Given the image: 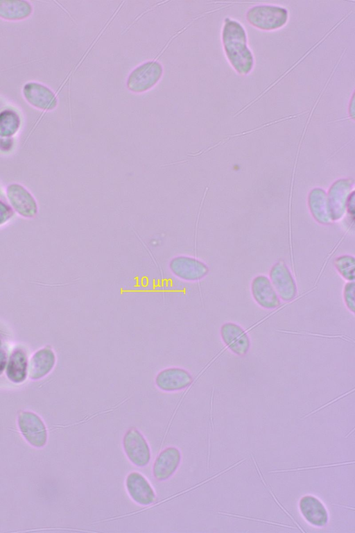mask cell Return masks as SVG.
<instances>
[{
	"mask_svg": "<svg viewBox=\"0 0 355 533\" xmlns=\"http://www.w3.org/2000/svg\"><path fill=\"white\" fill-rule=\"evenodd\" d=\"M223 39L226 54L234 67L241 74L250 71L253 60L246 45L245 31L236 22L225 23Z\"/></svg>",
	"mask_w": 355,
	"mask_h": 533,
	"instance_id": "cell-1",
	"label": "cell"
},
{
	"mask_svg": "<svg viewBox=\"0 0 355 533\" xmlns=\"http://www.w3.org/2000/svg\"><path fill=\"white\" fill-rule=\"evenodd\" d=\"M5 196L15 214L24 219H33L37 215V201L31 191L22 184H8L5 189Z\"/></svg>",
	"mask_w": 355,
	"mask_h": 533,
	"instance_id": "cell-2",
	"label": "cell"
},
{
	"mask_svg": "<svg viewBox=\"0 0 355 533\" xmlns=\"http://www.w3.org/2000/svg\"><path fill=\"white\" fill-rule=\"evenodd\" d=\"M247 19L250 24L259 28L275 29L286 23L287 11L274 6H257L248 12Z\"/></svg>",
	"mask_w": 355,
	"mask_h": 533,
	"instance_id": "cell-3",
	"label": "cell"
},
{
	"mask_svg": "<svg viewBox=\"0 0 355 533\" xmlns=\"http://www.w3.org/2000/svg\"><path fill=\"white\" fill-rule=\"evenodd\" d=\"M17 424L24 439L33 446L43 447L47 441V431L44 423L36 414L25 411L18 415Z\"/></svg>",
	"mask_w": 355,
	"mask_h": 533,
	"instance_id": "cell-4",
	"label": "cell"
},
{
	"mask_svg": "<svg viewBox=\"0 0 355 533\" xmlns=\"http://www.w3.org/2000/svg\"><path fill=\"white\" fill-rule=\"evenodd\" d=\"M22 95L31 106L42 111L53 110L58 104L54 92L39 82L30 81L25 83L22 87Z\"/></svg>",
	"mask_w": 355,
	"mask_h": 533,
	"instance_id": "cell-5",
	"label": "cell"
},
{
	"mask_svg": "<svg viewBox=\"0 0 355 533\" xmlns=\"http://www.w3.org/2000/svg\"><path fill=\"white\" fill-rule=\"evenodd\" d=\"M123 448L127 457L135 465L144 467L150 462L148 445L137 430L131 428L126 432L123 437Z\"/></svg>",
	"mask_w": 355,
	"mask_h": 533,
	"instance_id": "cell-6",
	"label": "cell"
},
{
	"mask_svg": "<svg viewBox=\"0 0 355 533\" xmlns=\"http://www.w3.org/2000/svg\"><path fill=\"white\" fill-rule=\"evenodd\" d=\"M270 278L280 300L289 302L296 297L297 290L295 282L284 262H279L272 266Z\"/></svg>",
	"mask_w": 355,
	"mask_h": 533,
	"instance_id": "cell-7",
	"label": "cell"
},
{
	"mask_svg": "<svg viewBox=\"0 0 355 533\" xmlns=\"http://www.w3.org/2000/svg\"><path fill=\"white\" fill-rule=\"evenodd\" d=\"M220 333L223 341L234 354L243 357L248 353L250 338L239 325L232 322L225 323L222 325Z\"/></svg>",
	"mask_w": 355,
	"mask_h": 533,
	"instance_id": "cell-8",
	"label": "cell"
},
{
	"mask_svg": "<svg viewBox=\"0 0 355 533\" xmlns=\"http://www.w3.org/2000/svg\"><path fill=\"white\" fill-rule=\"evenodd\" d=\"M162 74V67L156 62L145 63L130 75L128 85L130 90L141 92L148 90L159 78Z\"/></svg>",
	"mask_w": 355,
	"mask_h": 533,
	"instance_id": "cell-9",
	"label": "cell"
},
{
	"mask_svg": "<svg viewBox=\"0 0 355 533\" xmlns=\"http://www.w3.org/2000/svg\"><path fill=\"white\" fill-rule=\"evenodd\" d=\"M56 363L55 352L50 347L35 351L28 360V376L33 380H40L53 369Z\"/></svg>",
	"mask_w": 355,
	"mask_h": 533,
	"instance_id": "cell-10",
	"label": "cell"
},
{
	"mask_svg": "<svg viewBox=\"0 0 355 533\" xmlns=\"http://www.w3.org/2000/svg\"><path fill=\"white\" fill-rule=\"evenodd\" d=\"M251 291L254 301L263 308L273 310L281 304L280 298L270 280L264 276H259L254 278L251 285Z\"/></svg>",
	"mask_w": 355,
	"mask_h": 533,
	"instance_id": "cell-11",
	"label": "cell"
},
{
	"mask_svg": "<svg viewBox=\"0 0 355 533\" xmlns=\"http://www.w3.org/2000/svg\"><path fill=\"white\" fill-rule=\"evenodd\" d=\"M191 375L188 371L180 368H169L160 371L156 378L157 387L162 391H173L182 390L190 385Z\"/></svg>",
	"mask_w": 355,
	"mask_h": 533,
	"instance_id": "cell-12",
	"label": "cell"
},
{
	"mask_svg": "<svg viewBox=\"0 0 355 533\" xmlns=\"http://www.w3.org/2000/svg\"><path fill=\"white\" fill-rule=\"evenodd\" d=\"M127 491L132 499L141 505H149L155 500L153 488L141 474L132 472L126 479Z\"/></svg>",
	"mask_w": 355,
	"mask_h": 533,
	"instance_id": "cell-13",
	"label": "cell"
},
{
	"mask_svg": "<svg viewBox=\"0 0 355 533\" xmlns=\"http://www.w3.org/2000/svg\"><path fill=\"white\" fill-rule=\"evenodd\" d=\"M28 357L24 349L16 347L8 355L5 373L8 379L15 384L23 382L28 376Z\"/></svg>",
	"mask_w": 355,
	"mask_h": 533,
	"instance_id": "cell-14",
	"label": "cell"
},
{
	"mask_svg": "<svg viewBox=\"0 0 355 533\" xmlns=\"http://www.w3.org/2000/svg\"><path fill=\"white\" fill-rule=\"evenodd\" d=\"M180 452L174 447L162 451L153 465V475L158 480L170 477L178 468L180 462Z\"/></svg>",
	"mask_w": 355,
	"mask_h": 533,
	"instance_id": "cell-15",
	"label": "cell"
},
{
	"mask_svg": "<svg viewBox=\"0 0 355 533\" xmlns=\"http://www.w3.org/2000/svg\"><path fill=\"white\" fill-rule=\"evenodd\" d=\"M170 266L176 276L187 280H200L208 272L206 265L189 257L175 258L172 260Z\"/></svg>",
	"mask_w": 355,
	"mask_h": 533,
	"instance_id": "cell-16",
	"label": "cell"
},
{
	"mask_svg": "<svg viewBox=\"0 0 355 533\" xmlns=\"http://www.w3.org/2000/svg\"><path fill=\"white\" fill-rule=\"evenodd\" d=\"M300 509L304 518L315 526H324L328 515L323 504L313 496L303 497L300 502Z\"/></svg>",
	"mask_w": 355,
	"mask_h": 533,
	"instance_id": "cell-17",
	"label": "cell"
},
{
	"mask_svg": "<svg viewBox=\"0 0 355 533\" xmlns=\"http://www.w3.org/2000/svg\"><path fill=\"white\" fill-rule=\"evenodd\" d=\"M33 10L28 1H0V18L8 21H20L27 19Z\"/></svg>",
	"mask_w": 355,
	"mask_h": 533,
	"instance_id": "cell-18",
	"label": "cell"
},
{
	"mask_svg": "<svg viewBox=\"0 0 355 533\" xmlns=\"http://www.w3.org/2000/svg\"><path fill=\"white\" fill-rule=\"evenodd\" d=\"M21 119L15 110L6 108L0 111V137H13L19 130Z\"/></svg>",
	"mask_w": 355,
	"mask_h": 533,
	"instance_id": "cell-19",
	"label": "cell"
},
{
	"mask_svg": "<svg viewBox=\"0 0 355 533\" xmlns=\"http://www.w3.org/2000/svg\"><path fill=\"white\" fill-rule=\"evenodd\" d=\"M335 266L339 273L347 280H353L354 276V259L351 256H341L335 261Z\"/></svg>",
	"mask_w": 355,
	"mask_h": 533,
	"instance_id": "cell-20",
	"label": "cell"
},
{
	"mask_svg": "<svg viewBox=\"0 0 355 533\" xmlns=\"http://www.w3.org/2000/svg\"><path fill=\"white\" fill-rule=\"evenodd\" d=\"M354 282H348L346 284L343 291V298L345 303L349 311L354 312L355 300H354Z\"/></svg>",
	"mask_w": 355,
	"mask_h": 533,
	"instance_id": "cell-21",
	"label": "cell"
},
{
	"mask_svg": "<svg viewBox=\"0 0 355 533\" xmlns=\"http://www.w3.org/2000/svg\"><path fill=\"white\" fill-rule=\"evenodd\" d=\"M14 214L15 212L7 201L0 198V226L8 223Z\"/></svg>",
	"mask_w": 355,
	"mask_h": 533,
	"instance_id": "cell-22",
	"label": "cell"
},
{
	"mask_svg": "<svg viewBox=\"0 0 355 533\" xmlns=\"http://www.w3.org/2000/svg\"><path fill=\"white\" fill-rule=\"evenodd\" d=\"M251 456H252V459H253V462H254V465H255V466H256V468H257V471H258V473H259V475L260 477L261 478V480H262V482H263V484H264V486L266 487V489H267V490L269 491V493H270V495H271V496L273 497V498H274L275 501L276 502V503H277V504L279 505V507H280V508H281V509H282V510H283V511H284V512H285V513H286V514H287V515H288V516H289V517H290V518H291V519H292V520L294 521V523L296 524V525L298 527V528H299V529H300V530H301L302 532H305V531H304V530H303L301 528V527H300V525L297 524V521H295L294 518H293L292 516H291V514H289V513H288V511L286 510V509H285V508H284L283 506H282V505L280 504V502L278 501V500H277V499L276 498V497L274 496V493H272V491L270 489V488L268 487V485L266 484V482H265V480H264V479H263V477L262 474L260 473V471H259V466H258V465H257V462H255V459H254V458L253 455H251Z\"/></svg>",
	"mask_w": 355,
	"mask_h": 533,
	"instance_id": "cell-23",
	"label": "cell"
},
{
	"mask_svg": "<svg viewBox=\"0 0 355 533\" xmlns=\"http://www.w3.org/2000/svg\"><path fill=\"white\" fill-rule=\"evenodd\" d=\"M349 463H354V462H340V463H336L334 464H325V465H319V466H312L309 467H302V468H289V469L286 468V469H281V470H275V471H270V473L290 472V471L315 469V468H325V467L336 466H339L343 464H347Z\"/></svg>",
	"mask_w": 355,
	"mask_h": 533,
	"instance_id": "cell-24",
	"label": "cell"
},
{
	"mask_svg": "<svg viewBox=\"0 0 355 533\" xmlns=\"http://www.w3.org/2000/svg\"><path fill=\"white\" fill-rule=\"evenodd\" d=\"M15 146L13 137H0V152L7 153L10 152Z\"/></svg>",
	"mask_w": 355,
	"mask_h": 533,
	"instance_id": "cell-25",
	"label": "cell"
},
{
	"mask_svg": "<svg viewBox=\"0 0 355 533\" xmlns=\"http://www.w3.org/2000/svg\"><path fill=\"white\" fill-rule=\"evenodd\" d=\"M219 514H223V515H227V516H234V517H237V518H243V519L257 521L268 523V524H270V525H278V526H282V527H286L293 528V527L291 526V525H284V524H280V523H275V522H272V521H266V520H263V519L254 518H251V517H248V516H244L234 514H230V513H225V512H219Z\"/></svg>",
	"mask_w": 355,
	"mask_h": 533,
	"instance_id": "cell-26",
	"label": "cell"
},
{
	"mask_svg": "<svg viewBox=\"0 0 355 533\" xmlns=\"http://www.w3.org/2000/svg\"><path fill=\"white\" fill-rule=\"evenodd\" d=\"M8 355L3 346L2 339L0 337V374H1L6 368Z\"/></svg>",
	"mask_w": 355,
	"mask_h": 533,
	"instance_id": "cell-27",
	"label": "cell"
},
{
	"mask_svg": "<svg viewBox=\"0 0 355 533\" xmlns=\"http://www.w3.org/2000/svg\"><path fill=\"white\" fill-rule=\"evenodd\" d=\"M1 187H0V195H1Z\"/></svg>",
	"mask_w": 355,
	"mask_h": 533,
	"instance_id": "cell-28",
	"label": "cell"
}]
</instances>
